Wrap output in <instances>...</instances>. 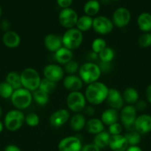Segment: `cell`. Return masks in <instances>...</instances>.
<instances>
[{
    "instance_id": "obj_41",
    "label": "cell",
    "mask_w": 151,
    "mask_h": 151,
    "mask_svg": "<svg viewBox=\"0 0 151 151\" xmlns=\"http://www.w3.org/2000/svg\"><path fill=\"white\" fill-rule=\"evenodd\" d=\"M134 105L135 108L137 110V111H144L147 108V103L146 100H142V99H141V100L139 99Z\"/></svg>"
},
{
    "instance_id": "obj_34",
    "label": "cell",
    "mask_w": 151,
    "mask_h": 151,
    "mask_svg": "<svg viewBox=\"0 0 151 151\" xmlns=\"http://www.w3.org/2000/svg\"><path fill=\"white\" fill-rule=\"evenodd\" d=\"M56 86H57V83H55L50 80L46 79V78H41L38 88L47 94H50L56 90Z\"/></svg>"
},
{
    "instance_id": "obj_36",
    "label": "cell",
    "mask_w": 151,
    "mask_h": 151,
    "mask_svg": "<svg viewBox=\"0 0 151 151\" xmlns=\"http://www.w3.org/2000/svg\"><path fill=\"white\" fill-rule=\"evenodd\" d=\"M107 47V42L104 38H96L95 39L93 40L91 43V49L92 51L94 52L99 54L101 51L104 50L105 47Z\"/></svg>"
},
{
    "instance_id": "obj_19",
    "label": "cell",
    "mask_w": 151,
    "mask_h": 151,
    "mask_svg": "<svg viewBox=\"0 0 151 151\" xmlns=\"http://www.w3.org/2000/svg\"><path fill=\"white\" fill-rule=\"evenodd\" d=\"M108 147L112 151H125L129 145L124 136L118 134L110 136Z\"/></svg>"
},
{
    "instance_id": "obj_42",
    "label": "cell",
    "mask_w": 151,
    "mask_h": 151,
    "mask_svg": "<svg viewBox=\"0 0 151 151\" xmlns=\"http://www.w3.org/2000/svg\"><path fill=\"white\" fill-rule=\"evenodd\" d=\"M84 114V116H87L89 117H93L94 116L95 113H96V110H95L94 106H92V105H87V106L84 107V110H83Z\"/></svg>"
},
{
    "instance_id": "obj_27",
    "label": "cell",
    "mask_w": 151,
    "mask_h": 151,
    "mask_svg": "<svg viewBox=\"0 0 151 151\" xmlns=\"http://www.w3.org/2000/svg\"><path fill=\"white\" fill-rule=\"evenodd\" d=\"M110 136L111 135L108 133V131H102L96 135H94L93 143L102 150V149L108 147Z\"/></svg>"
},
{
    "instance_id": "obj_40",
    "label": "cell",
    "mask_w": 151,
    "mask_h": 151,
    "mask_svg": "<svg viewBox=\"0 0 151 151\" xmlns=\"http://www.w3.org/2000/svg\"><path fill=\"white\" fill-rule=\"evenodd\" d=\"M122 129V125L117 122H115V123H113L108 126V133H109L111 136L118 135V134H121Z\"/></svg>"
},
{
    "instance_id": "obj_45",
    "label": "cell",
    "mask_w": 151,
    "mask_h": 151,
    "mask_svg": "<svg viewBox=\"0 0 151 151\" xmlns=\"http://www.w3.org/2000/svg\"><path fill=\"white\" fill-rule=\"evenodd\" d=\"M0 27H1V29L5 32H7V31L10 30V27H11V25H10V22H9L8 20H7V19H4V20H2V22H1V25H0Z\"/></svg>"
},
{
    "instance_id": "obj_1",
    "label": "cell",
    "mask_w": 151,
    "mask_h": 151,
    "mask_svg": "<svg viewBox=\"0 0 151 151\" xmlns=\"http://www.w3.org/2000/svg\"><path fill=\"white\" fill-rule=\"evenodd\" d=\"M109 88L106 84L100 81L87 85L84 91L86 100L92 106H99L106 101Z\"/></svg>"
},
{
    "instance_id": "obj_13",
    "label": "cell",
    "mask_w": 151,
    "mask_h": 151,
    "mask_svg": "<svg viewBox=\"0 0 151 151\" xmlns=\"http://www.w3.org/2000/svg\"><path fill=\"white\" fill-rule=\"evenodd\" d=\"M81 139L76 136L64 137L58 144L59 151H81L82 148Z\"/></svg>"
},
{
    "instance_id": "obj_18",
    "label": "cell",
    "mask_w": 151,
    "mask_h": 151,
    "mask_svg": "<svg viewBox=\"0 0 151 151\" xmlns=\"http://www.w3.org/2000/svg\"><path fill=\"white\" fill-rule=\"evenodd\" d=\"M44 45L49 52L55 53L63 47L62 36L54 33H49L44 37Z\"/></svg>"
},
{
    "instance_id": "obj_10",
    "label": "cell",
    "mask_w": 151,
    "mask_h": 151,
    "mask_svg": "<svg viewBox=\"0 0 151 151\" xmlns=\"http://www.w3.org/2000/svg\"><path fill=\"white\" fill-rule=\"evenodd\" d=\"M123 126L126 128H134V123L137 117V110L133 105H127L121 109L119 115Z\"/></svg>"
},
{
    "instance_id": "obj_7",
    "label": "cell",
    "mask_w": 151,
    "mask_h": 151,
    "mask_svg": "<svg viewBox=\"0 0 151 151\" xmlns=\"http://www.w3.org/2000/svg\"><path fill=\"white\" fill-rule=\"evenodd\" d=\"M66 104L69 111L73 113H81L87 106V100L84 94L80 91H72L67 96Z\"/></svg>"
},
{
    "instance_id": "obj_51",
    "label": "cell",
    "mask_w": 151,
    "mask_h": 151,
    "mask_svg": "<svg viewBox=\"0 0 151 151\" xmlns=\"http://www.w3.org/2000/svg\"><path fill=\"white\" fill-rule=\"evenodd\" d=\"M1 116H2V109H1V106H0V119H1Z\"/></svg>"
},
{
    "instance_id": "obj_15",
    "label": "cell",
    "mask_w": 151,
    "mask_h": 151,
    "mask_svg": "<svg viewBox=\"0 0 151 151\" xmlns=\"http://www.w3.org/2000/svg\"><path fill=\"white\" fill-rule=\"evenodd\" d=\"M106 101L110 108L117 111L124 107V101L122 94L116 88H109Z\"/></svg>"
},
{
    "instance_id": "obj_37",
    "label": "cell",
    "mask_w": 151,
    "mask_h": 151,
    "mask_svg": "<svg viewBox=\"0 0 151 151\" xmlns=\"http://www.w3.org/2000/svg\"><path fill=\"white\" fill-rule=\"evenodd\" d=\"M25 122L27 125L30 127H36L37 125H39L40 118L37 114L30 112L25 115Z\"/></svg>"
},
{
    "instance_id": "obj_47",
    "label": "cell",
    "mask_w": 151,
    "mask_h": 151,
    "mask_svg": "<svg viewBox=\"0 0 151 151\" xmlns=\"http://www.w3.org/2000/svg\"><path fill=\"white\" fill-rule=\"evenodd\" d=\"M4 151H22V150H21L19 146L16 145L10 144L4 147Z\"/></svg>"
},
{
    "instance_id": "obj_24",
    "label": "cell",
    "mask_w": 151,
    "mask_h": 151,
    "mask_svg": "<svg viewBox=\"0 0 151 151\" xmlns=\"http://www.w3.org/2000/svg\"><path fill=\"white\" fill-rule=\"evenodd\" d=\"M137 25L139 29L143 32H151V14L143 12L137 18Z\"/></svg>"
},
{
    "instance_id": "obj_17",
    "label": "cell",
    "mask_w": 151,
    "mask_h": 151,
    "mask_svg": "<svg viewBox=\"0 0 151 151\" xmlns=\"http://www.w3.org/2000/svg\"><path fill=\"white\" fill-rule=\"evenodd\" d=\"M83 81L78 75H68L63 78V86L70 92L78 91L83 86Z\"/></svg>"
},
{
    "instance_id": "obj_44",
    "label": "cell",
    "mask_w": 151,
    "mask_h": 151,
    "mask_svg": "<svg viewBox=\"0 0 151 151\" xmlns=\"http://www.w3.org/2000/svg\"><path fill=\"white\" fill-rule=\"evenodd\" d=\"M56 3L61 8H69L72 4L73 0H56Z\"/></svg>"
},
{
    "instance_id": "obj_11",
    "label": "cell",
    "mask_w": 151,
    "mask_h": 151,
    "mask_svg": "<svg viewBox=\"0 0 151 151\" xmlns=\"http://www.w3.org/2000/svg\"><path fill=\"white\" fill-rule=\"evenodd\" d=\"M131 20V13L130 10L124 7L117 8L113 13L112 22L114 27L124 28L130 24Z\"/></svg>"
},
{
    "instance_id": "obj_35",
    "label": "cell",
    "mask_w": 151,
    "mask_h": 151,
    "mask_svg": "<svg viewBox=\"0 0 151 151\" xmlns=\"http://www.w3.org/2000/svg\"><path fill=\"white\" fill-rule=\"evenodd\" d=\"M14 89L6 81L0 83V97L4 99H10Z\"/></svg>"
},
{
    "instance_id": "obj_22",
    "label": "cell",
    "mask_w": 151,
    "mask_h": 151,
    "mask_svg": "<svg viewBox=\"0 0 151 151\" xmlns=\"http://www.w3.org/2000/svg\"><path fill=\"white\" fill-rule=\"evenodd\" d=\"M104 123L101 119L96 117H91L87 121L85 125V129L87 133L93 135L99 134L105 131Z\"/></svg>"
},
{
    "instance_id": "obj_52",
    "label": "cell",
    "mask_w": 151,
    "mask_h": 151,
    "mask_svg": "<svg viewBox=\"0 0 151 151\" xmlns=\"http://www.w3.org/2000/svg\"><path fill=\"white\" fill-rule=\"evenodd\" d=\"M1 15H2V8H1V5H0V18H1Z\"/></svg>"
},
{
    "instance_id": "obj_3",
    "label": "cell",
    "mask_w": 151,
    "mask_h": 151,
    "mask_svg": "<svg viewBox=\"0 0 151 151\" xmlns=\"http://www.w3.org/2000/svg\"><path fill=\"white\" fill-rule=\"evenodd\" d=\"M20 77L22 88L33 92L39 87L41 78L38 71L34 68L27 67L24 69L20 73Z\"/></svg>"
},
{
    "instance_id": "obj_6",
    "label": "cell",
    "mask_w": 151,
    "mask_h": 151,
    "mask_svg": "<svg viewBox=\"0 0 151 151\" xmlns=\"http://www.w3.org/2000/svg\"><path fill=\"white\" fill-rule=\"evenodd\" d=\"M83 32L78 30L76 27L66 29L62 36L63 47L74 50L78 49L83 42Z\"/></svg>"
},
{
    "instance_id": "obj_31",
    "label": "cell",
    "mask_w": 151,
    "mask_h": 151,
    "mask_svg": "<svg viewBox=\"0 0 151 151\" xmlns=\"http://www.w3.org/2000/svg\"><path fill=\"white\" fill-rule=\"evenodd\" d=\"M33 100L39 106H44L47 105L49 102V94L44 91H41L39 88L36 89V91H33Z\"/></svg>"
},
{
    "instance_id": "obj_38",
    "label": "cell",
    "mask_w": 151,
    "mask_h": 151,
    "mask_svg": "<svg viewBox=\"0 0 151 151\" xmlns=\"http://www.w3.org/2000/svg\"><path fill=\"white\" fill-rule=\"evenodd\" d=\"M138 44L141 48L146 49L151 46V33L143 32L138 38Z\"/></svg>"
},
{
    "instance_id": "obj_16",
    "label": "cell",
    "mask_w": 151,
    "mask_h": 151,
    "mask_svg": "<svg viewBox=\"0 0 151 151\" xmlns=\"http://www.w3.org/2000/svg\"><path fill=\"white\" fill-rule=\"evenodd\" d=\"M134 129L142 135L151 132V115L142 114L136 117Z\"/></svg>"
},
{
    "instance_id": "obj_2",
    "label": "cell",
    "mask_w": 151,
    "mask_h": 151,
    "mask_svg": "<svg viewBox=\"0 0 151 151\" xmlns=\"http://www.w3.org/2000/svg\"><path fill=\"white\" fill-rule=\"evenodd\" d=\"M102 73L99 65L92 61L86 62L81 64L78 72V76L81 81L87 85L99 81Z\"/></svg>"
},
{
    "instance_id": "obj_30",
    "label": "cell",
    "mask_w": 151,
    "mask_h": 151,
    "mask_svg": "<svg viewBox=\"0 0 151 151\" xmlns=\"http://www.w3.org/2000/svg\"><path fill=\"white\" fill-rule=\"evenodd\" d=\"M5 81L10 84L14 90L22 88V82H21L20 74L16 72H10L7 75Z\"/></svg>"
},
{
    "instance_id": "obj_29",
    "label": "cell",
    "mask_w": 151,
    "mask_h": 151,
    "mask_svg": "<svg viewBox=\"0 0 151 151\" xmlns=\"http://www.w3.org/2000/svg\"><path fill=\"white\" fill-rule=\"evenodd\" d=\"M93 18L84 15L78 17L76 27L81 32H87L93 28Z\"/></svg>"
},
{
    "instance_id": "obj_50",
    "label": "cell",
    "mask_w": 151,
    "mask_h": 151,
    "mask_svg": "<svg viewBox=\"0 0 151 151\" xmlns=\"http://www.w3.org/2000/svg\"><path fill=\"white\" fill-rule=\"evenodd\" d=\"M4 122H1V120H0V133H1L3 131V130H4Z\"/></svg>"
},
{
    "instance_id": "obj_53",
    "label": "cell",
    "mask_w": 151,
    "mask_h": 151,
    "mask_svg": "<svg viewBox=\"0 0 151 151\" xmlns=\"http://www.w3.org/2000/svg\"><path fill=\"white\" fill-rule=\"evenodd\" d=\"M111 1H118V0H111Z\"/></svg>"
},
{
    "instance_id": "obj_23",
    "label": "cell",
    "mask_w": 151,
    "mask_h": 151,
    "mask_svg": "<svg viewBox=\"0 0 151 151\" xmlns=\"http://www.w3.org/2000/svg\"><path fill=\"white\" fill-rule=\"evenodd\" d=\"M54 58L56 61L59 65H65L68 62L73 60V53L72 50L65 47H62L54 53Z\"/></svg>"
},
{
    "instance_id": "obj_28",
    "label": "cell",
    "mask_w": 151,
    "mask_h": 151,
    "mask_svg": "<svg viewBox=\"0 0 151 151\" xmlns=\"http://www.w3.org/2000/svg\"><path fill=\"white\" fill-rule=\"evenodd\" d=\"M100 3L98 0H88L84 5V15L93 18L96 16L100 10Z\"/></svg>"
},
{
    "instance_id": "obj_54",
    "label": "cell",
    "mask_w": 151,
    "mask_h": 151,
    "mask_svg": "<svg viewBox=\"0 0 151 151\" xmlns=\"http://www.w3.org/2000/svg\"><path fill=\"white\" fill-rule=\"evenodd\" d=\"M150 33H151V32H150Z\"/></svg>"
},
{
    "instance_id": "obj_48",
    "label": "cell",
    "mask_w": 151,
    "mask_h": 151,
    "mask_svg": "<svg viewBox=\"0 0 151 151\" xmlns=\"http://www.w3.org/2000/svg\"><path fill=\"white\" fill-rule=\"evenodd\" d=\"M145 96H146L147 101L151 104V84H150L146 88L145 91Z\"/></svg>"
},
{
    "instance_id": "obj_46",
    "label": "cell",
    "mask_w": 151,
    "mask_h": 151,
    "mask_svg": "<svg viewBox=\"0 0 151 151\" xmlns=\"http://www.w3.org/2000/svg\"><path fill=\"white\" fill-rule=\"evenodd\" d=\"M99 66L100 67L102 72H108L111 69V63H103V62H100V64Z\"/></svg>"
},
{
    "instance_id": "obj_5",
    "label": "cell",
    "mask_w": 151,
    "mask_h": 151,
    "mask_svg": "<svg viewBox=\"0 0 151 151\" xmlns=\"http://www.w3.org/2000/svg\"><path fill=\"white\" fill-rule=\"evenodd\" d=\"M25 115L22 111L15 109L10 110L4 116V128L11 132L19 131L25 123Z\"/></svg>"
},
{
    "instance_id": "obj_20",
    "label": "cell",
    "mask_w": 151,
    "mask_h": 151,
    "mask_svg": "<svg viewBox=\"0 0 151 151\" xmlns=\"http://www.w3.org/2000/svg\"><path fill=\"white\" fill-rule=\"evenodd\" d=\"M2 42L6 47L10 49L17 48L21 44V37L13 30L7 31L2 36Z\"/></svg>"
},
{
    "instance_id": "obj_26",
    "label": "cell",
    "mask_w": 151,
    "mask_h": 151,
    "mask_svg": "<svg viewBox=\"0 0 151 151\" xmlns=\"http://www.w3.org/2000/svg\"><path fill=\"white\" fill-rule=\"evenodd\" d=\"M123 99L127 105H134L139 100V94L133 87H127L123 91Z\"/></svg>"
},
{
    "instance_id": "obj_4",
    "label": "cell",
    "mask_w": 151,
    "mask_h": 151,
    "mask_svg": "<svg viewBox=\"0 0 151 151\" xmlns=\"http://www.w3.org/2000/svg\"><path fill=\"white\" fill-rule=\"evenodd\" d=\"M10 101L15 109L23 111L27 109L31 105L33 102L32 92L24 88L14 90Z\"/></svg>"
},
{
    "instance_id": "obj_39",
    "label": "cell",
    "mask_w": 151,
    "mask_h": 151,
    "mask_svg": "<svg viewBox=\"0 0 151 151\" xmlns=\"http://www.w3.org/2000/svg\"><path fill=\"white\" fill-rule=\"evenodd\" d=\"M79 67L80 66L78 62L72 60L64 65V71L65 72H67L68 75H76L78 72Z\"/></svg>"
},
{
    "instance_id": "obj_49",
    "label": "cell",
    "mask_w": 151,
    "mask_h": 151,
    "mask_svg": "<svg viewBox=\"0 0 151 151\" xmlns=\"http://www.w3.org/2000/svg\"><path fill=\"white\" fill-rule=\"evenodd\" d=\"M125 151H143L139 145L129 146Z\"/></svg>"
},
{
    "instance_id": "obj_14",
    "label": "cell",
    "mask_w": 151,
    "mask_h": 151,
    "mask_svg": "<svg viewBox=\"0 0 151 151\" xmlns=\"http://www.w3.org/2000/svg\"><path fill=\"white\" fill-rule=\"evenodd\" d=\"M70 118V111L66 109H60L55 111L50 114L49 117V122L53 128H60L69 122Z\"/></svg>"
},
{
    "instance_id": "obj_32",
    "label": "cell",
    "mask_w": 151,
    "mask_h": 151,
    "mask_svg": "<svg viewBox=\"0 0 151 151\" xmlns=\"http://www.w3.org/2000/svg\"><path fill=\"white\" fill-rule=\"evenodd\" d=\"M98 55H99L100 62H103V63H111L115 58V53L113 49L107 47V46Z\"/></svg>"
},
{
    "instance_id": "obj_21",
    "label": "cell",
    "mask_w": 151,
    "mask_h": 151,
    "mask_svg": "<svg viewBox=\"0 0 151 151\" xmlns=\"http://www.w3.org/2000/svg\"><path fill=\"white\" fill-rule=\"evenodd\" d=\"M86 116L81 113H75L72 116H70L69 120V125L71 129L75 132L82 131L85 128Z\"/></svg>"
},
{
    "instance_id": "obj_43",
    "label": "cell",
    "mask_w": 151,
    "mask_h": 151,
    "mask_svg": "<svg viewBox=\"0 0 151 151\" xmlns=\"http://www.w3.org/2000/svg\"><path fill=\"white\" fill-rule=\"evenodd\" d=\"M81 151H101V149L93 143H89L83 145Z\"/></svg>"
},
{
    "instance_id": "obj_33",
    "label": "cell",
    "mask_w": 151,
    "mask_h": 151,
    "mask_svg": "<svg viewBox=\"0 0 151 151\" xmlns=\"http://www.w3.org/2000/svg\"><path fill=\"white\" fill-rule=\"evenodd\" d=\"M124 136L129 146L139 145L142 140V134H139L136 130H131L129 132L126 133Z\"/></svg>"
},
{
    "instance_id": "obj_8",
    "label": "cell",
    "mask_w": 151,
    "mask_h": 151,
    "mask_svg": "<svg viewBox=\"0 0 151 151\" xmlns=\"http://www.w3.org/2000/svg\"><path fill=\"white\" fill-rule=\"evenodd\" d=\"M114 27L112 20L105 16H97L93 18V29L99 35H107L110 33Z\"/></svg>"
},
{
    "instance_id": "obj_12",
    "label": "cell",
    "mask_w": 151,
    "mask_h": 151,
    "mask_svg": "<svg viewBox=\"0 0 151 151\" xmlns=\"http://www.w3.org/2000/svg\"><path fill=\"white\" fill-rule=\"evenodd\" d=\"M43 75L44 78L57 83L62 81L65 78V71L64 68L59 64L50 63L46 65L43 69Z\"/></svg>"
},
{
    "instance_id": "obj_25",
    "label": "cell",
    "mask_w": 151,
    "mask_h": 151,
    "mask_svg": "<svg viewBox=\"0 0 151 151\" xmlns=\"http://www.w3.org/2000/svg\"><path fill=\"white\" fill-rule=\"evenodd\" d=\"M118 117H119V116H118V111L109 108V109H106L102 112L100 119L104 123V125L109 126V125L118 122Z\"/></svg>"
},
{
    "instance_id": "obj_9",
    "label": "cell",
    "mask_w": 151,
    "mask_h": 151,
    "mask_svg": "<svg viewBox=\"0 0 151 151\" xmlns=\"http://www.w3.org/2000/svg\"><path fill=\"white\" fill-rule=\"evenodd\" d=\"M78 19L77 13L70 7L62 9L59 14V24L67 29L76 27Z\"/></svg>"
}]
</instances>
